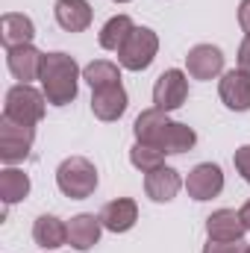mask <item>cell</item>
Masks as SVG:
<instances>
[{
	"instance_id": "22",
	"label": "cell",
	"mask_w": 250,
	"mask_h": 253,
	"mask_svg": "<svg viewBox=\"0 0 250 253\" xmlns=\"http://www.w3.org/2000/svg\"><path fill=\"white\" fill-rule=\"evenodd\" d=\"M135 27H132V21L126 18V15H115V18H109L106 21V27L100 30V47H106V50H121V44L126 42V36L132 33Z\"/></svg>"
},
{
	"instance_id": "17",
	"label": "cell",
	"mask_w": 250,
	"mask_h": 253,
	"mask_svg": "<svg viewBox=\"0 0 250 253\" xmlns=\"http://www.w3.org/2000/svg\"><path fill=\"white\" fill-rule=\"evenodd\" d=\"M33 39H36V27H33V21L27 15L6 12L0 18V42L6 44V50L9 47H18V44H30Z\"/></svg>"
},
{
	"instance_id": "27",
	"label": "cell",
	"mask_w": 250,
	"mask_h": 253,
	"mask_svg": "<svg viewBox=\"0 0 250 253\" xmlns=\"http://www.w3.org/2000/svg\"><path fill=\"white\" fill-rule=\"evenodd\" d=\"M239 24L250 36V0H242V6H239Z\"/></svg>"
},
{
	"instance_id": "11",
	"label": "cell",
	"mask_w": 250,
	"mask_h": 253,
	"mask_svg": "<svg viewBox=\"0 0 250 253\" xmlns=\"http://www.w3.org/2000/svg\"><path fill=\"white\" fill-rule=\"evenodd\" d=\"M186 68L188 77H194V80H212L224 71V53L212 44H197L188 50Z\"/></svg>"
},
{
	"instance_id": "16",
	"label": "cell",
	"mask_w": 250,
	"mask_h": 253,
	"mask_svg": "<svg viewBox=\"0 0 250 253\" xmlns=\"http://www.w3.org/2000/svg\"><path fill=\"white\" fill-rule=\"evenodd\" d=\"M100 230H103L100 215H88V212H83V215L71 218V224H68V245H71L74 251H88V248L97 245Z\"/></svg>"
},
{
	"instance_id": "1",
	"label": "cell",
	"mask_w": 250,
	"mask_h": 253,
	"mask_svg": "<svg viewBox=\"0 0 250 253\" xmlns=\"http://www.w3.org/2000/svg\"><path fill=\"white\" fill-rule=\"evenodd\" d=\"M135 141H141V144H150V147H156V150H162V153H186L194 147V141H197V135H194V129L186 124H177V121H171L162 109H144L138 118H135Z\"/></svg>"
},
{
	"instance_id": "9",
	"label": "cell",
	"mask_w": 250,
	"mask_h": 253,
	"mask_svg": "<svg viewBox=\"0 0 250 253\" xmlns=\"http://www.w3.org/2000/svg\"><path fill=\"white\" fill-rule=\"evenodd\" d=\"M42 59H44V53H39L33 44H18V47L6 50V65H9L12 77L21 80V83H27V85H30V80H39Z\"/></svg>"
},
{
	"instance_id": "23",
	"label": "cell",
	"mask_w": 250,
	"mask_h": 253,
	"mask_svg": "<svg viewBox=\"0 0 250 253\" xmlns=\"http://www.w3.org/2000/svg\"><path fill=\"white\" fill-rule=\"evenodd\" d=\"M162 159H165L162 150H156V147H150V144H141V141H135L132 150H129V162H132L141 174H150L153 168H159Z\"/></svg>"
},
{
	"instance_id": "29",
	"label": "cell",
	"mask_w": 250,
	"mask_h": 253,
	"mask_svg": "<svg viewBox=\"0 0 250 253\" xmlns=\"http://www.w3.org/2000/svg\"><path fill=\"white\" fill-rule=\"evenodd\" d=\"M115 3H129V0H115Z\"/></svg>"
},
{
	"instance_id": "5",
	"label": "cell",
	"mask_w": 250,
	"mask_h": 253,
	"mask_svg": "<svg viewBox=\"0 0 250 253\" xmlns=\"http://www.w3.org/2000/svg\"><path fill=\"white\" fill-rule=\"evenodd\" d=\"M156 50H159V39L153 30L147 27H135L126 42L118 50V62L124 65L126 71H144L147 65L156 59Z\"/></svg>"
},
{
	"instance_id": "10",
	"label": "cell",
	"mask_w": 250,
	"mask_h": 253,
	"mask_svg": "<svg viewBox=\"0 0 250 253\" xmlns=\"http://www.w3.org/2000/svg\"><path fill=\"white\" fill-rule=\"evenodd\" d=\"M218 91H221V100L230 109H236V112H248L250 109V74L248 71H242V68L227 71L221 77Z\"/></svg>"
},
{
	"instance_id": "14",
	"label": "cell",
	"mask_w": 250,
	"mask_h": 253,
	"mask_svg": "<svg viewBox=\"0 0 250 253\" xmlns=\"http://www.w3.org/2000/svg\"><path fill=\"white\" fill-rule=\"evenodd\" d=\"M91 112L100 121H118L126 112V91L124 85H106V88H94L91 94Z\"/></svg>"
},
{
	"instance_id": "26",
	"label": "cell",
	"mask_w": 250,
	"mask_h": 253,
	"mask_svg": "<svg viewBox=\"0 0 250 253\" xmlns=\"http://www.w3.org/2000/svg\"><path fill=\"white\" fill-rule=\"evenodd\" d=\"M239 68L250 74V36H245V42L239 47Z\"/></svg>"
},
{
	"instance_id": "6",
	"label": "cell",
	"mask_w": 250,
	"mask_h": 253,
	"mask_svg": "<svg viewBox=\"0 0 250 253\" xmlns=\"http://www.w3.org/2000/svg\"><path fill=\"white\" fill-rule=\"evenodd\" d=\"M33 138H36V126L18 124L12 118H0V159L6 165L24 162L33 150Z\"/></svg>"
},
{
	"instance_id": "4",
	"label": "cell",
	"mask_w": 250,
	"mask_h": 253,
	"mask_svg": "<svg viewBox=\"0 0 250 253\" xmlns=\"http://www.w3.org/2000/svg\"><path fill=\"white\" fill-rule=\"evenodd\" d=\"M44 91H36L33 85L27 83H18L9 88L6 94V106H3V115L18 121V124L36 126L42 118H44Z\"/></svg>"
},
{
	"instance_id": "18",
	"label": "cell",
	"mask_w": 250,
	"mask_h": 253,
	"mask_svg": "<svg viewBox=\"0 0 250 253\" xmlns=\"http://www.w3.org/2000/svg\"><path fill=\"white\" fill-rule=\"evenodd\" d=\"M56 24L65 33H83L91 24V6L85 0H56Z\"/></svg>"
},
{
	"instance_id": "2",
	"label": "cell",
	"mask_w": 250,
	"mask_h": 253,
	"mask_svg": "<svg viewBox=\"0 0 250 253\" xmlns=\"http://www.w3.org/2000/svg\"><path fill=\"white\" fill-rule=\"evenodd\" d=\"M42 91L47 103L53 106H68L77 97V80H80V65L68 53H44L42 59Z\"/></svg>"
},
{
	"instance_id": "3",
	"label": "cell",
	"mask_w": 250,
	"mask_h": 253,
	"mask_svg": "<svg viewBox=\"0 0 250 253\" xmlns=\"http://www.w3.org/2000/svg\"><path fill=\"white\" fill-rule=\"evenodd\" d=\"M56 186L71 200H85L97 189V168L83 156H71L56 168Z\"/></svg>"
},
{
	"instance_id": "7",
	"label": "cell",
	"mask_w": 250,
	"mask_h": 253,
	"mask_svg": "<svg viewBox=\"0 0 250 253\" xmlns=\"http://www.w3.org/2000/svg\"><path fill=\"white\" fill-rule=\"evenodd\" d=\"M188 97V80L183 71L171 68V71H162L156 85H153V103L156 109L162 112H171V109H180Z\"/></svg>"
},
{
	"instance_id": "15",
	"label": "cell",
	"mask_w": 250,
	"mask_h": 253,
	"mask_svg": "<svg viewBox=\"0 0 250 253\" xmlns=\"http://www.w3.org/2000/svg\"><path fill=\"white\" fill-rule=\"evenodd\" d=\"M138 221V206L135 200L129 197H118V200H109L100 212V224L109 230V233H126L132 230V224Z\"/></svg>"
},
{
	"instance_id": "19",
	"label": "cell",
	"mask_w": 250,
	"mask_h": 253,
	"mask_svg": "<svg viewBox=\"0 0 250 253\" xmlns=\"http://www.w3.org/2000/svg\"><path fill=\"white\" fill-rule=\"evenodd\" d=\"M33 239H36L39 248L56 251V248L68 245V227H65L59 218H53V215H42L33 224Z\"/></svg>"
},
{
	"instance_id": "24",
	"label": "cell",
	"mask_w": 250,
	"mask_h": 253,
	"mask_svg": "<svg viewBox=\"0 0 250 253\" xmlns=\"http://www.w3.org/2000/svg\"><path fill=\"white\" fill-rule=\"evenodd\" d=\"M248 248L242 245V242H215V239H209V245L203 248V253H245Z\"/></svg>"
},
{
	"instance_id": "21",
	"label": "cell",
	"mask_w": 250,
	"mask_h": 253,
	"mask_svg": "<svg viewBox=\"0 0 250 253\" xmlns=\"http://www.w3.org/2000/svg\"><path fill=\"white\" fill-rule=\"evenodd\" d=\"M83 80L94 88H106V85H118L121 83V71L115 62H106V59H97V62L85 65L83 68Z\"/></svg>"
},
{
	"instance_id": "8",
	"label": "cell",
	"mask_w": 250,
	"mask_h": 253,
	"mask_svg": "<svg viewBox=\"0 0 250 253\" xmlns=\"http://www.w3.org/2000/svg\"><path fill=\"white\" fill-rule=\"evenodd\" d=\"M224 189V174L215 162H200L186 180V191L194 200H212Z\"/></svg>"
},
{
	"instance_id": "20",
	"label": "cell",
	"mask_w": 250,
	"mask_h": 253,
	"mask_svg": "<svg viewBox=\"0 0 250 253\" xmlns=\"http://www.w3.org/2000/svg\"><path fill=\"white\" fill-rule=\"evenodd\" d=\"M27 194H30V177H27L24 171H18V168L0 171V197H3L6 206L24 200Z\"/></svg>"
},
{
	"instance_id": "12",
	"label": "cell",
	"mask_w": 250,
	"mask_h": 253,
	"mask_svg": "<svg viewBox=\"0 0 250 253\" xmlns=\"http://www.w3.org/2000/svg\"><path fill=\"white\" fill-rule=\"evenodd\" d=\"M206 233L215 242H242V236L248 233V227H245V221H242L239 212L218 209V212H212L206 218Z\"/></svg>"
},
{
	"instance_id": "28",
	"label": "cell",
	"mask_w": 250,
	"mask_h": 253,
	"mask_svg": "<svg viewBox=\"0 0 250 253\" xmlns=\"http://www.w3.org/2000/svg\"><path fill=\"white\" fill-rule=\"evenodd\" d=\"M239 215H242V221H245V227L250 230V200L245 203V206H242V212H239Z\"/></svg>"
},
{
	"instance_id": "30",
	"label": "cell",
	"mask_w": 250,
	"mask_h": 253,
	"mask_svg": "<svg viewBox=\"0 0 250 253\" xmlns=\"http://www.w3.org/2000/svg\"><path fill=\"white\" fill-rule=\"evenodd\" d=\"M245 253H250V248H248V251H245Z\"/></svg>"
},
{
	"instance_id": "25",
	"label": "cell",
	"mask_w": 250,
	"mask_h": 253,
	"mask_svg": "<svg viewBox=\"0 0 250 253\" xmlns=\"http://www.w3.org/2000/svg\"><path fill=\"white\" fill-rule=\"evenodd\" d=\"M233 162H236L239 174L245 177V183H250V144H245V147H239V150H236Z\"/></svg>"
},
{
	"instance_id": "13",
	"label": "cell",
	"mask_w": 250,
	"mask_h": 253,
	"mask_svg": "<svg viewBox=\"0 0 250 253\" xmlns=\"http://www.w3.org/2000/svg\"><path fill=\"white\" fill-rule=\"evenodd\" d=\"M180 186H183L180 174H177L174 168H168V165H159V168H153L150 174H144V191H147V197L156 200V203L174 200L177 191H180Z\"/></svg>"
}]
</instances>
